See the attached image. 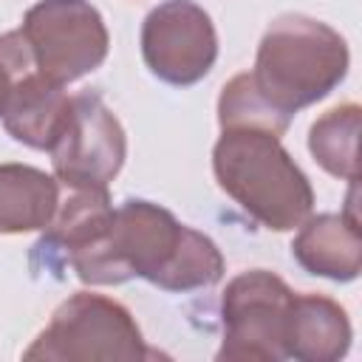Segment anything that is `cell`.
I'll return each instance as SVG.
<instances>
[{
  "mask_svg": "<svg viewBox=\"0 0 362 362\" xmlns=\"http://www.w3.org/2000/svg\"><path fill=\"white\" fill-rule=\"evenodd\" d=\"M223 274V257L215 249V243L195 232V229H184V238L178 243V252L161 280L158 288L164 291H192V288H206L212 283H218Z\"/></svg>",
  "mask_w": 362,
  "mask_h": 362,
  "instance_id": "obj_15",
  "label": "cell"
},
{
  "mask_svg": "<svg viewBox=\"0 0 362 362\" xmlns=\"http://www.w3.org/2000/svg\"><path fill=\"white\" fill-rule=\"evenodd\" d=\"M28 71H37L34 54L28 40L23 37V31H8L0 37V116L6 110V102L11 96V88L20 76H25Z\"/></svg>",
  "mask_w": 362,
  "mask_h": 362,
  "instance_id": "obj_17",
  "label": "cell"
},
{
  "mask_svg": "<svg viewBox=\"0 0 362 362\" xmlns=\"http://www.w3.org/2000/svg\"><path fill=\"white\" fill-rule=\"evenodd\" d=\"M218 184L255 221L269 229L300 226L314 204L308 178L277 141L260 127H229L212 153Z\"/></svg>",
  "mask_w": 362,
  "mask_h": 362,
  "instance_id": "obj_2",
  "label": "cell"
},
{
  "mask_svg": "<svg viewBox=\"0 0 362 362\" xmlns=\"http://www.w3.org/2000/svg\"><path fill=\"white\" fill-rule=\"evenodd\" d=\"M356 136H359V107L342 105L328 110L322 119L314 122L308 147L314 158L337 178L356 181Z\"/></svg>",
  "mask_w": 362,
  "mask_h": 362,
  "instance_id": "obj_14",
  "label": "cell"
},
{
  "mask_svg": "<svg viewBox=\"0 0 362 362\" xmlns=\"http://www.w3.org/2000/svg\"><path fill=\"white\" fill-rule=\"evenodd\" d=\"M218 119H221V127L229 130V127H260V130H269V133H283L288 127V119L277 116L252 88L249 82V74H238L221 93V102H218Z\"/></svg>",
  "mask_w": 362,
  "mask_h": 362,
  "instance_id": "obj_16",
  "label": "cell"
},
{
  "mask_svg": "<svg viewBox=\"0 0 362 362\" xmlns=\"http://www.w3.org/2000/svg\"><path fill=\"white\" fill-rule=\"evenodd\" d=\"M147 68L170 85H192L206 76L218 57V37L209 14L192 0L156 6L141 25Z\"/></svg>",
  "mask_w": 362,
  "mask_h": 362,
  "instance_id": "obj_8",
  "label": "cell"
},
{
  "mask_svg": "<svg viewBox=\"0 0 362 362\" xmlns=\"http://www.w3.org/2000/svg\"><path fill=\"white\" fill-rule=\"evenodd\" d=\"M25 359H144L150 351L119 303L79 291L65 300L51 325L23 354Z\"/></svg>",
  "mask_w": 362,
  "mask_h": 362,
  "instance_id": "obj_4",
  "label": "cell"
},
{
  "mask_svg": "<svg viewBox=\"0 0 362 362\" xmlns=\"http://www.w3.org/2000/svg\"><path fill=\"white\" fill-rule=\"evenodd\" d=\"M54 173L65 187H107L124 161V130L99 93L71 96L65 124L51 144Z\"/></svg>",
  "mask_w": 362,
  "mask_h": 362,
  "instance_id": "obj_7",
  "label": "cell"
},
{
  "mask_svg": "<svg viewBox=\"0 0 362 362\" xmlns=\"http://www.w3.org/2000/svg\"><path fill=\"white\" fill-rule=\"evenodd\" d=\"M68 107L71 96H65L62 85L51 82L40 71H28L11 88L3 110V124L17 141L37 150H51L65 124Z\"/></svg>",
  "mask_w": 362,
  "mask_h": 362,
  "instance_id": "obj_10",
  "label": "cell"
},
{
  "mask_svg": "<svg viewBox=\"0 0 362 362\" xmlns=\"http://www.w3.org/2000/svg\"><path fill=\"white\" fill-rule=\"evenodd\" d=\"M59 204L57 181L37 167L0 164V232L45 229Z\"/></svg>",
  "mask_w": 362,
  "mask_h": 362,
  "instance_id": "obj_13",
  "label": "cell"
},
{
  "mask_svg": "<svg viewBox=\"0 0 362 362\" xmlns=\"http://www.w3.org/2000/svg\"><path fill=\"white\" fill-rule=\"evenodd\" d=\"M348 71V45L325 23L305 14L277 17L260 40L249 82L283 119L322 99Z\"/></svg>",
  "mask_w": 362,
  "mask_h": 362,
  "instance_id": "obj_1",
  "label": "cell"
},
{
  "mask_svg": "<svg viewBox=\"0 0 362 362\" xmlns=\"http://www.w3.org/2000/svg\"><path fill=\"white\" fill-rule=\"evenodd\" d=\"M294 291L272 272L238 274L223 294V345L218 359H283Z\"/></svg>",
  "mask_w": 362,
  "mask_h": 362,
  "instance_id": "obj_6",
  "label": "cell"
},
{
  "mask_svg": "<svg viewBox=\"0 0 362 362\" xmlns=\"http://www.w3.org/2000/svg\"><path fill=\"white\" fill-rule=\"evenodd\" d=\"M184 229L187 226L167 209L150 201H124L113 209L105 232L76 252L68 266L90 286L124 283L130 277H144L153 286H161Z\"/></svg>",
  "mask_w": 362,
  "mask_h": 362,
  "instance_id": "obj_3",
  "label": "cell"
},
{
  "mask_svg": "<svg viewBox=\"0 0 362 362\" xmlns=\"http://www.w3.org/2000/svg\"><path fill=\"white\" fill-rule=\"evenodd\" d=\"M20 31L37 71L57 85L85 76L107 54V28L85 0H40L25 11Z\"/></svg>",
  "mask_w": 362,
  "mask_h": 362,
  "instance_id": "obj_5",
  "label": "cell"
},
{
  "mask_svg": "<svg viewBox=\"0 0 362 362\" xmlns=\"http://www.w3.org/2000/svg\"><path fill=\"white\" fill-rule=\"evenodd\" d=\"M297 263L331 280H354L362 266V238L359 218L351 212L342 215H317L311 218L291 243Z\"/></svg>",
  "mask_w": 362,
  "mask_h": 362,
  "instance_id": "obj_11",
  "label": "cell"
},
{
  "mask_svg": "<svg viewBox=\"0 0 362 362\" xmlns=\"http://www.w3.org/2000/svg\"><path fill=\"white\" fill-rule=\"evenodd\" d=\"M113 215L107 187H71V195L57 204L45 235L34 246V269L59 272L76 252L90 246Z\"/></svg>",
  "mask_w": 362,
  "mask_h": 362,
  "instance_id": "obj_9",
  "label": "cell"
},
{
  "mask_svg": "<svg viewBox=\"0 0 362 362\" xmlns=\"http://www.w3.org/2000/svg\"><path fill=\"white\" fill-rule=\"evenodd\" d=\"M351 345V322L345 311L320 294H294L286 356L305 362H334Z\"/></svg>",
  "mask_w": 362,
  "mask_h": 362,
  "instance_id": "obj_12",
  "label": "cell"
}]
</instances>
